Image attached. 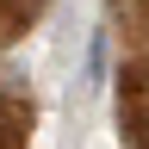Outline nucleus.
Here are the masks:
<instances>
[{"label": "nucleus", "mask_w": 149, "mask_h": 149, "mask_svg": "<svg viewBox=\"0 0 149 149\" xmlns=\"http://www.w3.org/2000/svg\"><path fill=\"white\" fill-rule=\"evenodd\" d=\"M100 74H106V31H93V44H87V87H100Z\"/></svg>", "instance_id": "1"}]
</instances>
